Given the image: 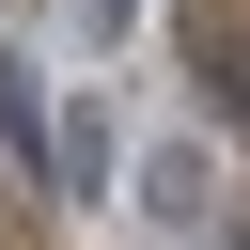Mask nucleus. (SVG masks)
<instances>
[{
	"label": "nucleus",
	"mask_w": 250,
	"mask_h": 250,
	"mask_svg": "<svg viewBox=\"0 0 250 250\" xmlns=\"http://www.w3.org/2000/svg\"><path fill=\"white\" fill-rule=\"evenodd\" d=\"M141 234H203L219 219V141L203 125H172V141H141V203H125Z\"/></svg>",
	"instance_id": "obj_1"
},
{
	"label": "nucleus",
	"mask_w": 250,
	"mask_h": 250,
	"mask_svg": "<svg viewBox=\"0 0 250 250\" xmlns=\"http://www.w3.org/2000/svg\"><path fill=\"white\" fill-rule=\"evenodd\" d=\"M47 188L109 219V109H94V94H62V125H47Z\"/></svg>",
	"instance_id": "obj_2"
},
{
	"label": "nucleus",
	"mask_w": 250,
	"mask_h": 250,
	"mask_svg": "<svg viewBox=\"0 0 250 250\" xmlns=\"http://www.w3.org/2000/svg\"><path fill=\"white\" fill-rule=\"evenodd\" d=\"M47 125H62V109H47V62H31V47H0V156H31V172H47Z\"/></svg>",
	"instance_id": "obj_3"
},
{
	"label": "nucleus",
	"mask_w": 250,
	"mask_h": 250,
	"mask_svg": "<svg viewBox=\"0 0 250 250\" xmlns=\"http://www.w3.org/2000/svg\"><path fill=\"white\" fill-rule=\"evenodd\" d=\"M62 31H78V47H125V31H141V0H62Z\"/></svg>",
	"instance_id": "obj_4"
},
{
	"label": "nucleus",
	"mask_w": 250,
	"mask_h": 250,
	"mask_svg": "<svg viewBox=\"0 0 250 250\" xmlns=\"http://www.w3.org/2000/svg\"><path fill=\"white\" fill-rule=\"evenodd\" d=\"M219 250H250V219H234V234H219Z\"/></svg>",
	"instance_id": "obj_5"
}]
</instances>
